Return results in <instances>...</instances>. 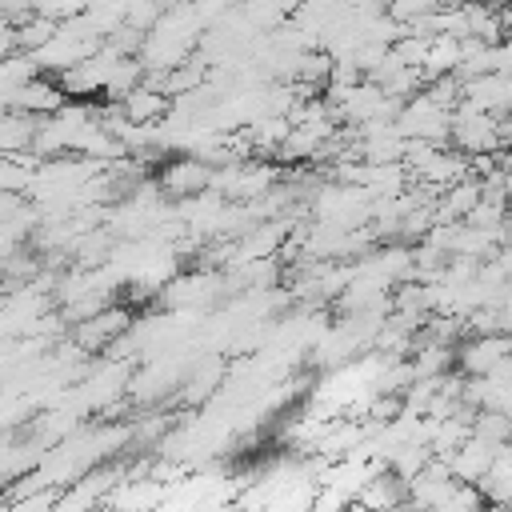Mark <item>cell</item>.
<instances>
[{
  "label": "cell",
  "mask_w": 512,
  "mask_h": 512,
  "mask_svg": "<svg viewBox=\"0 0 512 512\" xmlns=\"http://www.w3.org/2000/svg\"><path fill=\"white\" fill-rule=\"evenodd\" d=\"M164 188L168 192H176V196H188V192H200V188H208L212 184V172L200 164V160H172L168 168H164Z\"/></svg>",
  "instance_id": "obj_1"
},
{
  "label": "cell",
  "mask_w": 512,
  "mask_h": 512,
  "mask_svg": "<svg viewBox=\"0 0 512 512\" xmlns=\"http://www.w3.org/2000/svg\"><path fill=\"white\" fill-rule=\"evenodd\" d=\"M504 348H508V340L496 332V336H480L476 344H468L464 348V368L472 372V376H484V372H492L500 360H504Z\"/></svg>",
  "instance_id": "obj_2"
},
{
  "label": "cell",
  "mask_w": 512,
  "mask_h": 512,
  "mask_svg": "<svg viewBox=\"0 0 512 512\" xmlns=\"http://www.w3.org/2000/svg\"><path fill=\"white\" fill-rule=\"evenodd\" d=\"M404 300H412V292H404L400 304H404ZM416 304H428V292H416Z\"/></svg>",
  "instance_id": "obj_3"
}]
</instances>
